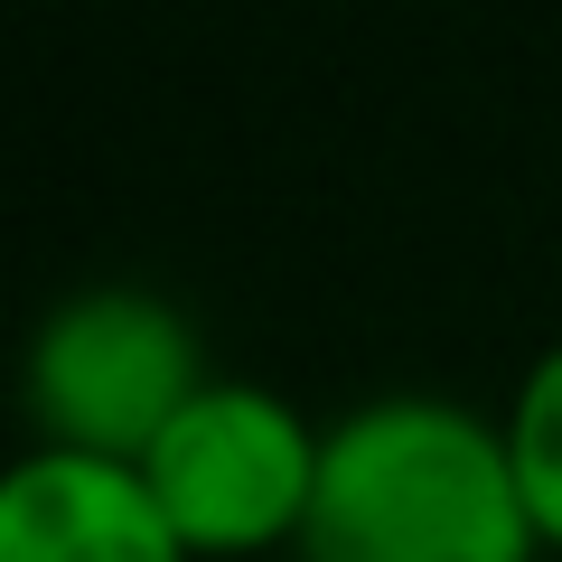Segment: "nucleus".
Returning a JSON list of instances; mask_svg holds the SVG:
<instances>
[{"label":"nucleus","instance_id":"nucleus-2","mask_svg":"<svg viewBox=\"0 0 562 562\" xmlns=\"http://www.w3.org/2000/svg\"><path fill=\"white\" fill-rule=\"evenodd\" d=\"M198 394H206L198 328L160 291H132V281L66 291L38 319V338H29L38 450H85V460L140 469Z\"/></svg>","mask_w":562,"mask_h":562},{"label":"nucleus","instance_id":"nucleus-1","mask_svg":"<svg viewBox=\"0 0 562 562\" xmlns=\"http://www.w3.org/2000/svg\"><path fill=\"white\" fill-rule=\"evenodd\" d=\"M506 431L441 394H384L328 422L301 562H535Z\"/></svg>","mask_w":562,"mask_h":562},{"label":"nucleus","instance_id":"nucleus-4","mask_svg":"<svg viewBox=\"0 0 562 562\" xmlns=\"http://www.w3.org/2000/svg\"><path fill=\"white\" fill-rule=\"evenodd\" d=\"M0 562H188V543L140 469L29 450L0 479Z\"/></svg>","mask_w":562,"mask_h":562},{"label":"nucleus","instance_id":"nucleus-3","mask_svg":"<svg viewBox=\"0 0 562 562\" xmlns=\"http://www.w3.org/2000/svg\"><path fill=\"white\" fill-rule=\"evenodd\" d=\"M319 450L328 431L291 394L254 375H206V394L160 431L140 479L179 525L188 562H254L301 543L310 497H319Z\"/></svg>","mask_w":562,"mask_h":562},{"label":"nucleus","instance_id":"nucleus-5","mask_svg":"<svg viewBox=\"0 0 562 562\" xmlns=\"http://www.w3.org/2000/svg\"><path fill=\"white\" fill-rule=\"evenodd\" d=\"M497 431H506V460H516V497L535 516V543L562 553V338L516 375Z\"/></svg>","mask_w":562,"mask_h":562}]
</instances>
